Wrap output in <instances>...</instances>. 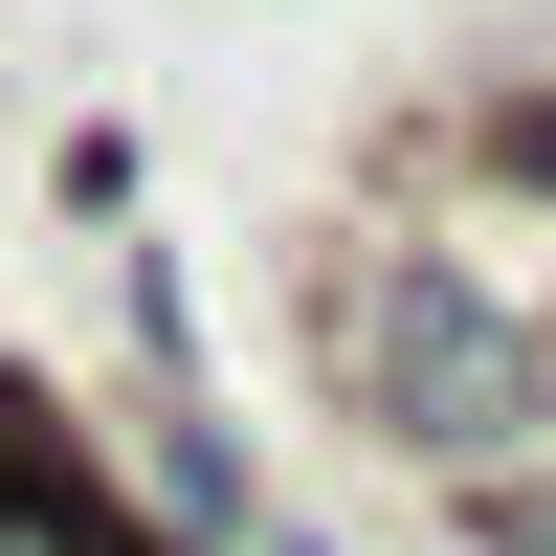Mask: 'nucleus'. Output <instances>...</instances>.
<instances>
[{
    "instance_id": "obj_2",
    "label": "nucleus",
    "mask_w": 556,
    "mask_h": 556,
    "mask_svg": "<svg viewBox=\"0 0 556 556\" xmlns=\"http://www.w3.org/2000/svg\"><path fill=\"white\" fill-rule=\"evenodd\" d=\"M445 556H556V445L490 468V490H445Z\"/></svg>"
},
{
    "instance_id": "obj_1",
    "label": "nucleus",
    "mask_w": 556,
    "mask_h": 556,
    "mask_svg": "<svg viewBox=\"0 0 556 556\" xmlns=\"http://www.w3.org/2000/svg\"><path fill=\"white\" fill-rule=\"evenodd\" d=\"M312 379L424 490H490L556 445V290L468 267L445 223H356V245H312Z\"/></svg>"
}]
</instances>
